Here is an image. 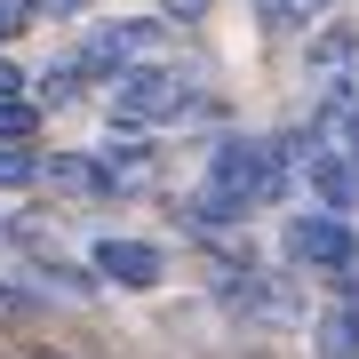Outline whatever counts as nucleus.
<instances>
[{
    "mask_svg": "<svg viewBox=\"0 0 359 359\" xmlns=\"http://www.w3.org/2000/svg\"><path fill=\"white\" fill-rule=\"evenodd\" d=\"M48 8H80V0H48Z\"/></svg>",
    "mask_w": 359,
    "mask_h": 359,
    "instance_id": "obj_16",
    "label": "nucleus"
},
{
    "mask_svg": "<svg viewBox=\"0 0 359 359\" xmlns=\"http://www.w3.org/2000/svg\"><path fill=\"white\" fill-rule=\"evenodd\" d=\"M40 128V104H25V96H0V144H25Z\"/></svg>",
    "mask_w": 359,
    "mask_h": 359,
    "instance_id": "obj_8",
    "label": "nucleus"
},
{
    "mask_svg": "<svg viewBox=\"0 0 359 359\" xmlns=\"http://www.w3.org/2000/svg\"><path fill=\"white\" fill-rule=\"evenodd\" d=\"M40 176H48L56 192H72V200H104V192H112V168L88 160V152H56V160H40Z\"/></svg>",
    "mask_w": 359,
    "mask_h": 359,
    "instance_id": "obj_6",
    "label": "nucleus"
},
{
    "mask_svg": "<svg viewBox=\"0 0 359 359\" xmlns=\"http://www.w3.org/2000/svg\"><path fill=\"white\" fill-rule=\"evenodd\" d=\"M0 311H32V295H25V287H8V280H0Z\"/></svg>",
    "mask_w": 359,
    "mask_h": 359,
    "instance_id": "obj_11",
    "label": "nucleus"
},
{
    "mask_svg": "<svg viewBox=\"0 0 359 359\" xmlns=\"http://www.w3.org/2000/svg\"><path fill=\"white\" fill-rule=\"evenodd\" d=\"M144 48H152V25H104L88 48L72 56V65H80V80H104V72L120 80V65H136Z\"/></svg>",
    "mask_w": 359,
    "mask_h": 359,
    "instance_id": "obj_3",
    "label": "nucleus"
},
{
    "mask_svg": "<svg viewBox=\"0 0 359 359\" xmlns=\"http://www.w3.org/2000/svg\"><path fill=\"white\" fill-rule=\"evenodd\" d=\"M200 8H208V0H168L160 16H176V25H184V16H200Z\"/></svg>",
    "mask_w": 359,
    "mask_h": 359,
    "instance_id": "obj_13",
    "label": "nucleus"
},
{
    "mask_svg": "<svg viewBox=\"0 0 359 359\" xmlns=\"http://www.w3.org/2000/svg\"><path fill=\"white\" fill-rule=\"evenodd\" d=\"M311 192H320V208H359V144L351 152H320L311 144Z\"/></svg>",
    "mask_w": 359,
    "mask_h": 359,
    "instance_id": "obj_5",
    "label": "nucleus"
},
{
    "mask_svg": "<svg viewBox=\"0 0 359 359\" xmlns=\"http://www.w3.org/2000/svg\"><path fill=\"white\" fill-rule=\"evenodd\" d=\"M16 88H25V72H16L8 56H0V96H16Z\"/></svg>",
    "mask_w": 359,
    "mask_h": 359,
    "instance_id": "obj_12",
    "label": "nucleus"
},
{
    "mask_svg": "<svg viewBox=\"0 0 359 359\" xmlns=\"http://www.w3.org/2000/svg\"><path fill=\"white\" fill-rule=\"evenodd\" d=\"M184 104H192V80L176 65H120V80H112V120H136V128L176 120Z\"/></svg>",
    "mask_w": 359,
    "mask_h": 359,
    "instance_id": "obj_1",
    "label": "nucleus"
},
{
    "mask_svg": "<svg viewBox=\"0 0 359 359\" xmlns=\"http://www.w3.org/2000/svg\"><path fill=\"white\" fill-rule=\"evenodd\" d=\"M25 184H40V160L25 144H0V192H25Z\"/></svg>",
    "mask_w": 359,
    "mask_h": 359,
    "instance_id": "obj_7",
    "label": "nucleus"
},
{
    "mask_svg": "<svg viewBox=\"0 0 359 359\" xmlns=\"http://www.w3.org/2000/svg\"><path fill=\"white\" fill-rule=\"evenodd\" d=\"M287 264H304V271H327V280H344V271L359 264V240H351L344 208H311V216H295V224H287Z\"/></svg>",
    "mask_w": 359,
    "mask_h": 359,
    "instance_id": "obj_2",
    "label": "nucleus"
},
{
    "mask_svg": "<svg viewBox=\"0 0 359 359\" xmlns=\"http://www.w3.org/2000/svg\"><path fill=\"white\" fill-rule=\"evenodd\" d=\"M96 271L112 287H160V248L152 240H104L96 248Z\"/></svg>",
    "mask_w": 359,
    "mask_h": 359,
    "instance_id": "obj_4",
    "label": "nucleus"
},
{
    "mask_svg": "<svg viewBox=\"0 0 359 359\" xmlns=\"http://www.w3.org/2000/svg\"><path fill=\"white\" fill-rule=\"evenodd\" d=\"M344 120H351V144H359V96H351V112H344Z\"/></svg>",
    "mask_w": 359,
    "mask_h": 359,
    "instance_id": "obj_14",
    "label": "nucleus"
},
{
    "mask_svg": "<svg viewBox=\"0 0 359 359\" xmlns=\"http://www.w3.org/2000/svg\"><path fill=\"white\" fill-rule=\"evenodd\" d=\"M304 8H320V0H304Z\"/></svg>",
    "mask_w": 359,
    "mask_h": 359,
    "instance_id": "obj_17",
    "label": "nucleus"
},
{
    "mask_svg": "<svg viewBox=\"0 0 359 359\" xmlns=\"http://www.w3.org/2000/svg\"><path fill=\"white\" fill-rule=\"evenodd\" d=\"M25 25H32V0H0V48H8Z\"/></svg>",
    "mask_w": 359,
    "mask_h": 359,
    "instance_id": "obj_10",
    "label": "nucleus"
},
{
    "mask_svg": "<svg viewBox=\"0 0 359 359\" xmlns=\"http://www.w3.org/2000/svg\"><path fill=\"white\" fill-rule=\"evenodd\" d=\"M25 359H72V351H25Z\"/></svg>",
    "mask_w": 359,
    "mask_h": 359,
    "instance_id": "obj_15",
    "label": "nucleus"
},
{
    "mask_svg": "<svg viewBox=\"0 0 359 359\" xmlns=\"http://www.w3.org/2000/svg\"><path fill=\"white\" fill-rule=\"evenodd\" d=\"M40 96H48V104H72L80 96V65H48V72H40Z\"/></svg>",
    "mask_w": 359,
    "mask_h": 359,
    "instance_id": "obj_9",
    "label": "nucleus"
}]
</instances>
